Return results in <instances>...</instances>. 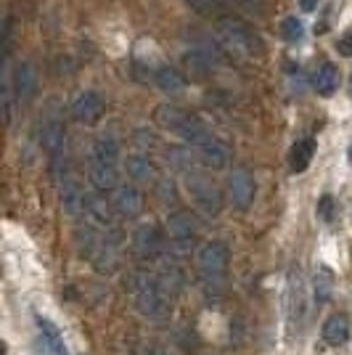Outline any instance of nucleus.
<instances>
[{"label": "nucleus", "instance_id": "7ed1b4c3", "mask_svg": "<svg viewBox=\"0 0 352 355\" xmlns=\"http://www.w3.org/2000/svg\"><path fill=\"white\" fill-rule=\"evenodd\" d=\"M43 146L53 164V175L59 180L67 173V135H64V122L61 117H48L43 125Z\"/></svg>", "mask_w": 352, "mask_h": 355}, {"label": "nucleus", "instance_id": "ddd939ff", "mask_svg": "<svg viewBox=\"0 0 352 355\" xmlns=\"http://www.w3.org/2000/svg\"><path fill=\"white\" fill-rule=\"evenodd\" d=\"M35 93H37V69L32 61H21L14 72V98L24 104Z\"/></svg>", "mask_w": 352, "mask_h": 355}, {"label": "nucleus", "instance_id": "9b49d317", "mask_svg": "<svg viewBox=\"0 0 352 355\" xmlns=\"http://www.w3.org/2000/svg\"><path fill=\"white\" fill-rule=\"evenodd\" d=\"M132 247H135V254L138 257H143V260H151V257H157L161 252V234L159 228L154 225V223H143V225H138L135 228V234H132Z\"/></svg>", "mask_w": 352, "mask_h": 355}, {"label": "nucleus", "instance_id": "f8f14e48", "mask_svg": "<svg viewBox=\"0 0 352 355\" xmlns=\"http://www.w3.org/2000/svg\"><path fill=\"white\" fill-rule=\"evenodd\" d=\"M315 148H318V141L313 135H302V138L294 141L292 148H289V157H286V164H289V170H292L294 175L308 170L313 157H315Z\"/></svg>", "mask_w": 352, "mask_h": 355}, {"label": "nucleus", "instance_id": "473e14b6", "mask_svg": "<svg viewBox=\"0 0 352 355\" xmlns=\"http://www.w3.org/2000/svg\"><path fill=\"white\" fill-rule=\"evenodd\" d=\"M299 8H302L305 14H313V11L318 8V0H299Z\"/></svg>", "mask_w": 352, "mask_h": 355}, {"label": "nucleus", "instance_id": "7c9ffc66", "mask_svg": "<svg viewBox=\"0 0 352 355\" xmlns=\"http://www.w3.org/2000/svg\"><path fill=\"white\" fill-rule=\"evenodd\" d=\"M337 51L342 53V56H352V32H347V35H342V37H339Z\"/></svg>", "mask_w": 352, "mask_h": 355}, {"label": "nucleus", "instance_id": "c85d7f7f", "mask_svg": "<svg viewBox=\"0 0 352 355\" xmlns=\"http://www.w3.org/2000/svg\"><path fill=\"white\" fill-rule=\"evenodd\" d=\"M318 215H321V220L331 223L334 218H337V202H334V196H323L321 205H318Z\"/></svg>", "mask_w": 352, "mask_h": 355}, {"label": "nucleus", "instance_id": "72a5a7b5", "mask_svg": "<svg viewBox=\"0 0 352 355\" xmlns=\"http://www.w3.org/2000/svg\"><path fill=\"white\" fill-rule=\"evenodd\" d=\"M347 162H350V167H352V146L347 148Z\"/></svg>", "mask_w": 352, "mask_h": 355}, {"label": "nucleus", "instance_id": "bb28decb", "mask_svg": "<svg viewBox=\"0 0 352 355\" xmlns=\"http://www.w3.org/2000/svg\"><path fill=\"white\" fill-rule=\"evenodd\" d=\"M281 35H283V40L297 43V40H302L305 27H302V21H299L297 16H289V19H283V21H281Z\"/></svg>", "mask_w": 352, "mask_h": 355}, {"label": "nucleus", "instance_id": "6e6552de", "mask_svg": "<svg viewBox=\"0 0 352 355\" xmlns=\"http://www.w3.org/2000/svg\"><path fill=\"white\" fill-rule=\"evenodd\" d=\"M254 175H252L247 167H236L231 173V196H234V205L238 212H247L254 202Z\"/></svg>", "mask_w": 352, "mask_h": 355}, {"label": "nucleus", "instance_id": "f3484780", "mask_svg": "<svg viewBox=\"0 0 352 355\" xmlns=\"http://www.w3.org/2000/svg\"><path fill=\"white\" fill-rule=\"evenodd\" d=\"M334 284H337V276L328 266H318L315 273H313V297L318 305H326L331 295H334Z\"/></svg>", "mask_w": 352, "mask_h": 355}, {"label": "nucleus", "instance_id": "4468645a", "mask_svg": "<svg viewBox=\"0 0 352 355\" xmlns=\"http://www.w3.org/2000/svg\"><path fill=\"white\" fill-rule=\"evenodd\" d=\"M88 178H90V183H93V189H96V191H114V189L119 186L117 164L90 159V164H88Z\"/></svg>", "mask_w": 352, "mask_h": 355}, {"label": "nucleus", "instance_id": "1a4fd4ad", "mask_svg": "<svg viewBox=\"0 0 352 355\" xmlns=\"http://www.w3.org/2000/svg\"><path fill=\"white\" fill-rule=\"evenodd\" d=\"M167 231H170V236H173V244H175L180 252H188V247L193 244V239H196V223L188 212H183V209H177L170 215V220H167Z\"/></svg>", "mask_w": 352, "mask_h": 355}, {"label": "nucleus", "instance_id": "423d86ee", "mask_svg": "<svg viewBox=\"0 0 352 355\" xmlns=\"http://www.w3.org/2000/svg\"><path fill=\"white\" fill-rule=\"evenodd\" d=\"M199 268H202V276L212 286H220L222 276H225V268H228V247L222 241H209L199 252Z\"/></svg>", "mask_w": 352, "mask_h": 355}, {"label": "nucleus", "instance_id": "aec40b11", "mask_svg": "<svg viewBox=\"0 0 352 355\" xmlns=\"http://www.w3.org/2000/svg\"><path fill=\"white\" fill-rule=\"evenodd\" d=\"M323 340L331 347H339L350 340V321L344 315H331L326 324H323Z\"/></svg>", "mask_w": 352, "mask_h": 355}, {"label": "nucleus", "instance_id": "412c9836", "mask_svg": "<svg viewBox=\"0 0 352 355\" xmlns=\"http://www.w3.org/2000/svg\"><path fill=\"white\" fill-rule=\"evenodd\" d=\"M339 83H342V74H339L334 64H323L321 69L315 72V77H313V85L321 96H331L339 88Z\"/></svg>", "mask_w": 352, "mask_h": 355}, {"label": "nucleus", "instance_id": "f03ea898", "mask_svg": "<svg viewBox=\"0 0 352 355\" xmlns=\"http://www.w3.org/2000/svg\"><path fill=\"white\" fill-rule=\"evenodd\" d=\"M215 35L225 51H231L234 56L241 59H260L265 53V43L257 32L252 30L247 21L236 19V16H220Z\"/></svg>", "mask_w": 352, "mask_h": 355}, {"label": "nucleus", "instance_id": "39448f33", "mask_svg": "<svg viewBox=\"0 0 352 355\" xmlns=\"http://www.w3.org/2000/svg\"><path fill=\"white\" fill-rule=\"evenodd\" d=\"M135 302H138V311L154 318V321H164L167 318V297L159 292L157 282H151L148 276H141L138 279V286H135Z\"/></svg>", "mask_w": 352, "mask_h": 355}, {"label": "nucleus", "instance_id": "a878e982", "mask_svg": "<svg viewBox=\"0 0 352 355\" xmlns=\"http://www.w3.org/2000/svg\"><path fill=\"white\" fill-rule=\"evenodd\" d=\"M167 159H170V164L175 167L177 173H183V175H188L193 170V157L188 154V151H183L180 146H173V148H167Z\"/></svg>", "mask_w": 352, "mask_h": 355}, {"label": "nucleus", "instance_id": "b1692460", "mask_svg": "<svg viewBox=\"0 0 352 355\" xmlns=\"http://www.w3.org/2000/svg\"><path fill=\"white\" fill-rule=\"evenodd\" d=\"M82 212H88L90 218L96 223H101V225H109V223H112V207H109V202H103L98 196H85Z\"/></svg>", "mask_w": 352, "mask_h": 355}, {"label": "nucleus", "instance_id": "5701e85b", "mask_svg": "<svg viewBox=\"0 0 352 355\" xmlns=\"http://www.w3.org/2000/svg\"><path fill=\"white\" fill-rule=\"evenodd\" d=\"M90 159H98V162H109L117 164L119 159V144L112 138V135H101L96 144H93V151H90Z\"/></svg>", "mask_w": 352, "mask_h": 355}, {"label": "nucleus", "instance_id": "c756f323", "mask_svg": "<svg viewBox=\"0 0 352 355\" xmlns=\"http://www.w3.org/2000/svg\"><path fill=\"white\" fill-rule=\"evenodd\" d=\"M236 6H241V8H247L249 14H263L265 11V0H234Z\"/></svg>", "mask_w": 352, "mask_h": 355}, {"label": "nucleus", "instance_id": "f257e3e1", "mask_svg": "<svg viewBox=\"0 0 352 355\" xmlns=\"http://www.w3.org/2000/svg\"><path fill=\"white\" fill-rule=\"evenodd\" d=\"M154 119H157V125H159L161 130L177 135L180 141H186V144L193 146L196 151L204 148L212 138H218V135H212V130L206 128L202 119L188 114V112H183V109H177V106H173V104L157 106V109H154Z\"/></svg>", "mask_w": 352, "mask_h": 355}, {"label": "nucleus", "instance_id": "4be33fe9", "mask_svg": "<svg viewBox=\"0 0 352 355\" xmlns=\"http://www.w3.org/2000/svg\"><path fill=\"white\" fill-rule=\"evenodd\" d=\"M125 170H127V175L135 183H148L154 178V164H151V159H148L146 154H132V157H127Z\"/></svg>", "mask_w": 352, "mask_h": 355}, {"label": "nucleus", "instance_id": "2f4dec72", "mask_svg": "<svg viewBox=\"0 0 352 355\" xmlns=\"http://www.w3.org/2000/svg\"><path fill=\"white\" fill-rule=\"evenodd\" d=\"M8 19H0V51H3V45H6V37H8Z\"/></svg>", "mask_w": 352, "mask_h": 355}, {"label": "nucleus", "instance_id": "6ab92c4d", "mask_svg": "<svg viewBox=\"0 0 352 355\" xmlns=\"http://www.w3.org/2000/svg\"><path fill=\"white\" fill-rule=\"evenodd\" d=\"M199 159L206 167H212V170H222L228 164V159H231V151H228V146L222 144L220 138H212L204 148H199Z\"/></svg>", "mask_w": 352, "mask_h": 355}, {"label": "nucleus", "instance_id": "0eeeda50", "mask_svg": "<svg viewBox=\"0 0 352 355\" xmlns=\"http://www.w3.org/2000/svg\"><path fill=\"white\" fill-rule=\"evenodd\" d=\"M103 112H106V98H103V93H98V90L80 93L72 104V117L77 122H82V125H96L103 117Z\"/></svg>", "mask_w": 352, "mask_h": 355}, {"label": "nucleus", "instance_id": "393cba45", "mask_svg": "<svg viewBox=\"0 0 352 355\" xmlns=\"http://www.w3.org/2000/svg\"><path fill=\"white\" fill-rule=\"evenodd\" d=\"M37 324H40V329H43L45 340H48V345H51V350L56 355H69V350H67V345H64V340H61L59 329L51 324L48 318H37Z\"/></svg>", "mask_w": 352, "mask_h": 355}, {"label": "nucleus", "instance_id": "20e7f679", "mask_svg": "<svg viewBox=\"0 0 352 355\" xmlns=\"http://www.w3.org/2000/svg\"><path fill=\"white\" fill-rule=\"evenodd\" d=\"M186 186H188V193L193 196L196 207L202 209L206 218H215V215L220 212V207H222L220 191H218V186H215L209 178L191 170V173L186 175Z\"/></svg>", "mask_w": 352, "mask_h": 355}, {"label": "nucleus", "instance_id": "c9c22d12", "mask_svg": "<svg viewBox=\"0 0 352 355\" xmlns=\"http://www.w3.org/2000/svg\"><path fill=\"white\" fill-rule=\"evenodd\" d=\"M350 93H352V88H350Z\"/></svg>", "mask_w": 352, "mask_h": 355}, {"label": "nucleus", "instance_id": "9d476101", "mask_svg": "<svg viewBox=\"0 0 352 355\" xmlns=\"http://www.w3.org/2000/svg\"><path fill=\"white\" fill-rule=\"evenodd\" d=\"M305 318V289H302V276L299 270H294L289 284H286V321L292 329L302 324Z\"/></svg>", "mask_w": 352, "mask_h": 355}, {"label": "nucleus", "instance_id": "cd10ccee", "mask_svg": "<svg viewBox=\"0 0 352 355\" xmlns=\"http://www.w3.org/2000/svg\"><path fill=\"white\" fill-rule=\"evenodd\" d=\"M186 3H188V8H193L196 14H202V16H220L222 3H225V0H186Z\"/></svg>", "mask_w": 352, "mask_h": 355}, {"label": "nucleus", "instance_id": "2eb2a0df", "mask_svg": "<svg viewBox=\"0 0 352 355\" xmlns=\"http://www.w3.org/2000/svg\"><path fill=\"white\" fill-rule=\"evenodd\" d=\"M112 207H114V212H119L122 218H138L141 209H143V196H141L138 189H132V186H122V189H117V193H114Z\"/></svg>", "mask_w": 352, "mask_h": 355}, {"label": "nucleus", "instance_id": "f704fd0d", "mask_svg": "<svg viewBox=\"0 0 352 355\" xmlns=\"http://www.w3.org/2000/svg\"><path fill=\"white\" fill-rule=\"evenodd\" d=\"M0 355H6V342L0 340Z\"/></svg>", "mask_w": 352, "mask_h": 355}, {"label": "nucleus", "instance_id": "dca6fc26", "mask_svg": "<svg viewBox=\"0 0 352 355\" xmlns=\"http://www.w3.org/2000/svg\"><path fill=\"white\" fill-rule=\"evenodd\" d=\"M14 101V72L8 64H0V125H8Z\"/></svg>", "mask_w": 352, "mask_h": 355}, {"label": "nucleus", "instance_id": "a211bd4d", "mask_svg": "<svg viewBox=\"0 0 352 355\" xmlns=\"http://www.w3.org/2000/svg\"><path fill=\"white\" fill-rule=\"evenodd\" d=\"M154 83L167 96H180L186 90V77L177 72V69H173V67H159L154 72Z\"/></svg>", "mask_w": 352, "mask_h": 355}]
</instances>
